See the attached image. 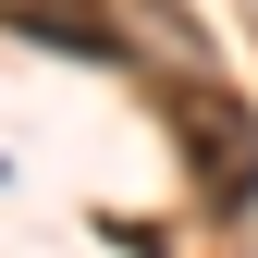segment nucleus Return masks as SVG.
Masks as SVG:
<instances>
[{
	"instance_id": "obj_1",
	"label": "nucleus",
	"mask_w": 258,
	"mask_h": 258,
	"mask_svg": "<svg viewBox=\"0 0 258 258\" xmlns=\"http://www.w3.org/2000/svg\"><path fill=\"white\" fill-rule=\"evenodd\" d=\"M172 136H184V172H197L209 209H246L258 197V111L234 86H184L172 99Z\"/></svg>"
},
{
	"instance_id": "obj_2",
	"label": "nucleus",
	"mask_w": 258,
	"mask_h": 258,
	"mask_svg": "<svg viewBox=\"0 0 258 258\" xmlns=\"http://www.w3.org/2000/svg\"><path fill=\"white\" fill-rule=\"evenodd\" d=\"M13 13V37L25 49H61V61H111L123 37H111V0H0Z\"/></svg>"
}]
</instances>
